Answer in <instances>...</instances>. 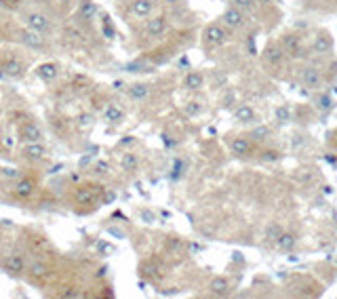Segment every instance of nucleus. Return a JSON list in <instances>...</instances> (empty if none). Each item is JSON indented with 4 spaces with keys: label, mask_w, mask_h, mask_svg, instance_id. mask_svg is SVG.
I'll use <instances>...</instances> for the list:
<instances>
[{
    "label": "nucleus",
    "mask_w": 337,
    "mask_h": 299,
    "mask_svg": "<svg viewBox=\"0 0 337 299\" xmlns=\"http://www.w3.org/2000/svg\"><path fill=\"white\" fill-rule=\"evenodd\" d=\"M19 23L32 32H38V34L46 36V38H49L53 32V17L46 13L44 9H38V7H32V9L23 7L19 11Z\"/></svg>",
    "instance_id": "1"
},
{
    "label": "nucleus",
    "mask_w": 337,
    "mask_h": 299,
    "mask_svg": "<svg viewBox=\"0 0 337 299\" xmlns=\"http://www.w3.org/2000/svg\"><path fill=\"white\" fill-rule=\"evenodd\" d=\"M7 188H9V200L13 202V205L30 202V200L36 196V192L40 190L38 182H36V177H34V175H28V173H19Z\"/></svg>",
    "instance_id": "2"
},
{
    "label": "nucleus",
    "mask_w": 337,
    "mask_h": 299,
    "mask_svg": "<svg viewBox=\"0 0 337 299\" xmlns=\"http://www.w3.org/2000/svg\"><path fill=\"white\" fill-rule=\"evenodd\" d=\"M28 68H30V57L23 51H17V49L0 51V74L19 78L26 74Z\"/></svg>",
    "instance_id": "3"
},
{
    "label": "nucleus",
    "mask_w": 337,
    "mask_h": 299,
    "mask_svg": "<svg viewBox=\"0 0 337 299\" xmlns=\"http://www.w3.org/2000/svg\"><path fill=\"white\" fill-rule=\"evenodd\" d=\"M101 198V186H95V184H78L72 188V202L76 207H82L84 211H89L97 207V202Z\"/></svg>",
    "instance_id": "4"
},
{
    "label": "nucleus",
    "mask_w": 337,
    "mask_h": 299,
    "mask_svg": "<svg viewBox=\"0 0 337 299\" xmlns=\"http://www.w3.org/2000/svg\"><path fill=\"white\" fill-rule=\"evenodd\" d=\"M28 264H30V257L26 251L21 249H13L5 253V257L0 259V268H3L9 276H23L28 270Z\"/></svg>",
    "instance_id": "5"
},
{
    "label": "nucleus",
    "mask_w": 337,
    "mask_h": 299,
    "mask_svg": "<svg viewBox=\"0 0 337 299\" xmlns=\"http://www.w3.org/2000/svg\"><path fill=\"white\" fill-rule=\"evenodd\" d=\"M230 30H228L221 21L217 23H209L202 32V42L207 49H217V46H223L228 40H230Z\"/></svg>",
    "instance_id": "6"
},
{
    "label": "nucleus",
    "mask_w": 337,
    "mask_h": 299,
    "mask_svg": "<svg viewBox=\"0 0 337 299\" xmlns=\"http://www.w3.org/2000/svg\"><path fill=\"white\" fill-rule=\"evenodd\" d=\"M15 40L23 46H28V49H36V51H44L46 46H49L46 44V36H42L38 32H32L26 26H19L15 30Z\"/></svg>",
    "instance_id": "7"
},
{
    "label": "nucleus",
    "mask_w": 337,
    "mask_h": 299,
    "mask_svg": "<svg viewBox=\"0 0 337 299\" xmlns=\"http://www.w3.org/2000/svg\"><path fill=\"white\" fill-rule=\"evenodd\" d=\"M17 139H19V143L44 141V131H42V127L36 123V121L28 118V121L19 123V127H17Z\"/></svg>",
    "instance_id": "8"
},
{
    "label": "nucleus",
    "mask_w": 337,
    "mask_h": 299,
    "mask_svg": "<svg viewBox=\"0 0 337 299\" xmlns=\"http://www.w3.org/2000/svg\"><path fill=\"white\" fill-rule=\"evenodd\" d=\"M19 158L28 162H42L49 158V148L44 146V141H32V143H21L19 148Z\"/></svg>",
    "instance_id": "9"
},
{
    "label": "nucleus",
    "mask_w": 337,
    "mask_h": 299,
    "mask_svg": "<svg viewBox=\"0 0 337 299\" xmlns=\"http://www.w3.org/2000/svg\"><path fill=\"white\" fill-rule=\"evenodd\" d=\"M32 284H44L46 280L51 278V268H49V264L46 261H42V259H32L30 264H28V270H26V274H23Z\"/></svg>",
    "instance_id": "10"
},
{
    "label": "nucleus",
    "mask_w": 337,
    "mask_h": 299,
    "mask_svg": "<svg viewBox=\"0 0 337 299\" xmlns=\"http://www.w3.org/2000/svg\"><path fill=\"white\" fill-rule=\"evenodd\" d=\"M280 46H283V51L289 57H293V59L304 57V53H306V44H304V40H302V36H299V34H285Z\"/></svg>",
    "instance_id": "11"
},
{
    "label": "nucleus",
    "mask_w": 337,
    "mask_h": 299,
    "mask_svg": "<svg viewBox=\"0 0 337 299\" xmlns=\"http://www.w3.org/2000/svg\"><path fill=\"white\" fill-rule=\"evenodd\" d=\"M223 26L230 30V32H234V30H238V28H243V23H245V13L240 9H236L234 5H230L226 11H223V15H221V19H219Z\"/></svg>",
    "instance_id": "12"
},
{
    "label": "nucleus",
    "mask_w": 337,
    "mask_h": 299,
    "mask_svg": "<svg viewBox=\"0 0 337 299\" xmlns=\"http://www.w3.org/2000/svg\"><path fill=\"white\" fill-rule=\"evenodd\" d=\"M34 74L42 82H55L59 78V74H62V68H59V64H55V62H42V64H38L34 68Z\"/></svg>",
    "instance_id": "13"
},
{
    "label": "nucleus",
    "mask_w": 337,
    "mask_h": 299,
    "mask_svg": "<svg viewBox=\"0 0 337 299\" xmlns=\"http://www.w3.org/2000/svg\"><path fill=\"white\" fill-rule=\"evenodd\" d=\"M228 148H230V152L234 154V156H247V154H251V150H253V139L247 137V135H236V137H232L230 141H228Z\"/></svg>",
    "instance_id": "14"
},
{
    "label": "nucleus",
    "mask_w": 337,
    "mask_h": 299,
    "mask_svg": "<svg viewBox=\"0 0 337 299\" xmlns=\"http://www.w3.org/2000/svg\"><path fill=\"white\" fill-rule=\"evenodd\" d=\"M166 32V17L164 15H154L148 19L146 28H143V34L148 38H160V36Z\"/></svg>",
    "instance_id": "15"
},
{
    "label": "nucleus",
    "mask_w": 337,
    "mask_h": 299,
    "mask_svg": "<svg viewBox=\"0 0 337 299\" xmlns=\"http://www.w3.org/2000/svg\"><path fill=\"white\" fill-rule=\"evenodd\" d=\"M152 11H154V0H131L129 3V13L133 17L146 19L152 15Z\"/></svg>",
    "instance_id": "16"
},
{
    "label": "nucleus",
    "mask_w": 337,
    "mask_h": 299,
    "mask_svg": "<svg viewBox=\"0 0 337 299\" xmlns=\"http://www.w3.org/2000/svg\"><path fill=\"white\" fill-rule=\"evenodd\" d=\"M101 121L105 125H120L125 121V110L118 103H107L101 112Z\"/></svg>",
    "instance_id": "17"
},
{
    "label": "nucleus",
    "mask_w": 337,
    "mask_h": 299,
    "mask_svg": "<svg viewBox=\"0 0 337 299\" xmlns=\"http://www.w3.org/2000/svg\"><path fill=\"white\" fill-rule=\"evenodd\" d=\"M285 55H287V53L283 51V46H280V44H276V42H270V44H268V49L263 51V59H266V64H270V66H274V68L283 66Z\"/></svg>",
    "instance_id": "18"
},
{
    "label": "nucleus",
    "mask_w": 337,
    "mask_h": 299,
    "mask_svg": "<svg viewBox=\"0 0 337 299\" xmlns=\"http://www.w3.org/2000/svg\"><path fill=\"white\" fill-rule=\"evenodd\" d=\"M95 15H97V5H95L93 0H80L78 9H76V17L87 23V21L95 19Z\"/></svg>",
    "instance_id": "19"
},
{
    "label": "nucleus",
    "mask_w": 337,
    "mask_h": 299,
    "mask_svg": "<svg viewBox=\"0 0 337 299\" xmlns=\"http://www.w3.org/2000/svg\"><path fill=\"white\" fill-rule=\"evenodd\" d=\"M209 289H211L213 295L226 297V295H230V291H232V282L228 280L226 276H215V278L209 282Z\"/></svg>",
    "instance_id": "20"
},
{
    "label": "nucleus",
    "mask_w": 337,
    "mask_h": 299,
    "mask_svg": "<svg viewBox=\"0 0 337 299\" xmlns=\"http://www.w3.org/2000/svg\"><path fill=\"white\" fill-rule=\"evenodd\" d=\"M331 46H333V42H331V38L327 34H318V36H314V40H312V53L314 55H327V53H331Z\"/></svg>",
    "instance_id": "21"
},
{
    "label": "nucleus",
    "mask_w": 337,
    "mask_h": 299,
    "mask_svg": "<svg viewBox=\"0 0 337 299\" xmlns=\"http://www.w3.org/2000/svg\"><path fill=\"white\" fill-rule=\"evenodd\" d=\"M302 82H304L308 89H318V87L322 85V74H320V70H316V68H306L304 74H302Z\"/></svg>",
    "instance_id": "22"
},
{
    "label": "nucleus",
    "mask_w": 337,
    "mask_h": 299,
    "mask_svg": "<svg viewBox=\"0 0 337 299\" xmlns=\"http://www.w3.org/2000/svg\"><path fill=\"white\" fill-rule=\"evenodd\" d=\"M148 93H150V85H146V82H135V85H131L127 89L129 99H133V101H143L148 97Z\"/></svg>",
    "instance_id": "23"
},
{
    "label": "nucleus",
    "mask_w": 337,
    "mask_h": 299,
    "mask_svg": "<svg viewBox=\"0 0 337 299\" xmlns=\"http://www.w3.org/2000/svg\"><path fill=\"white\" fill-rule=\"evenodd\" d=\"M184 87H186L188 91H198V89H202V87H204V76L200 74V72H196V70L188 72L186 78H184Z\"/></svg>",
    "instance_id": "24"
},
{
    "label": "nucleus",
    "mask_w": 337,
    "mask_h": 299,
    "mask_svg": "<svg viewBox=\"0 0 337 299\" xmlns=\"http://www.w3.org/2000/svg\"><path fill=\"white\" fill-rule=\"evenodd\" d=\"M120 169L127 173H135L139 169V156L133 152H125L123 156H120Z\"/></svg>",
    "instance_id": "25"
},
{
    "label": "nucleus",
    "mask_w": 337,
    "mask_h": 299,
    "mask_svg": "<svg viewBox=\"0 0 337 299\" xmlns=\"http://www.w3.org/2000/svg\"><path fill=\"white\" fill-rule=\"evenodd\" d=\"M234 116H236V121H238V123H245V125H251L253 121H255V110H253V107H251V105L243 103V105H238V107H236V112H234Z\"/></svg>",
    "instance_id": "26"
},
{
    "label": "nucleus",
    "mask_w": 337,
    "mask_h": 299,
    "mask_svg": "<svg viewBox=\"0 0 337 299\" xmlns=\"http://www.w3.org/2000/svg\"><path fill=\"white\" fill-rule=\"evenodd\" d=\"M297 245V236L293 232H280V236L276 238V247L280 251H291Z\"/></svg>",
    "instance_id": "27"
},
{
    "label": "nucleus",
    "mask_w": 337,
    "mask_h": 299,
    "mask_svg": "<svg viewBox=\"0 0 337 299\" xmlns=\"http://www.w3.org/2000/svg\"><path fill=\"white\" fill-rule=\"evenodd\" d=\"M0 7L7 11H13V13H19L26 7V0H0Z\"/></svg>",
    "instance_id": "28"
},
{
    "label": "nucleus",
    "mask_w": 337,
    "mask_h": 299,
    "mask_svg": "<svg viewBox=\"0 0 337 299\" xmlns=\"http://www.w3.org/2000/svg\"><path fill=\"white\" fill-rule=\"evenodd\" d=\"M255 3L257 0H232V5L243 11V13H251V11L255 9Z\"/></svg>",
    "instance_id": "29"
},
{
    "label": "nucleus",
    "mask_w": 337,
    "mask_h": 299,
    "mask_svg": "<svg viewBox=\"0 0 337 299\" xmlns=\"http://www.w3.org/2000/svg\"><path fill=\"white\" fill-rule=\"evenodd\" d=\"M72 3H74V0H55V9H57L62 15H66L68 11L72 9Z\"/></svg>",
    "instance_id": "30"
},
{
    "label": "nucleus",
    "mask_w": 337,
    "mask_h": 299,
    "mask_svg": "<svg viewBox=\"0 0 337 299\" xmlns=\"http://www.w3.org/2000/svg\"><path fill=\"white\" fill-rule=\"evenodd\" d=\"M280 228H278V225H270V228H268V241L270 243H276V238H278L280 236Z\"/></svg>",
    "instance_id": "31"
},
{
    "label": "nucleus",
    "mask_w": 337,
    "mask_h": 299,
    "mask_svg": "<svg viewBox=\"0 0 337 299\" xmlns=\"http://www.w3.org/2000/svg\"><path fill=\"white\" fill-rule=\"evenodd\" d=\"M266 162H272V160H278L280 158V152H276V150H268V152H263V156H261Z\"/></svg>",
    "instance_id": "32"
},
{
    "label": "nucleus",
    "mask_w": 337,
    "mask_h": 299,
    "mask_svg": "<svg viewBox=\"0 0 337 299\" xmlns=\"http://www.w3.org/2000/svg\"><path fill=\"white\" fill-rule=\"evenodd\" d=\"M266 135H268V129H266V127H257V129L251 133V139H263Z\"/></svg>",
    "instance_id": "33"
},
{
    "label": "nucleus",
    "mask_w": 337,
    "mask_h": 299,
    "mask_svg": "<svg viewBox=\"0 0 337 299\" xmlns=\"http://www.w3.org/2000/svg\"><path fill=\"white\" fill-rule=\"evenodd\" d=\"M107 169H110V166H107V162H97V166H95V173H99V175H103V173H107Z\"/></svg>",
    "instance_id": "34"
},
{
    "label": "nucleus",
    "mask_w": 337,
    "mask_h": 299,
    "mask_svg": "<svg viewBox=\"0 0 337 299\" xmlns=\"http://www.w3.org/2000/svg\"><path fill=\"white\" fill-rule=\"evenodd\" d=\"M91 123H93V116H91V114H89V116H87V114L80 116V125H82V127H87V125L91 127Z\"/></svg>",
    "instance_id": "35"
},
{
    "label": "nucleus",
    "mask_w": 337,
    "mask_h": 299,
    "mask_svg": "<svg viewBox=\"0 0 337 299\" xmlns=\"http://www.w3.org/2000/svg\"><path fill=\"white\" fill-rule=\"evenodd\" d=\"M3 241H5V236H3V230H0V249H3Z\"/></svg>",
    "instance_id": "36"
},
{
    "label": "nucleus",
    "mask_w": 337,
    "mask_h": 299,
    "mask_svg": "<svg viewBox=\"0 0 337 299\" xmlns=\"http://www.w3.org/2000/svg\"><path fill=\"white\" fill-rule=\"evenodd\" d=\"M257 3H268V0H257Z\"/></svg>",
    "instance_id": "37"
}]
</instances>
